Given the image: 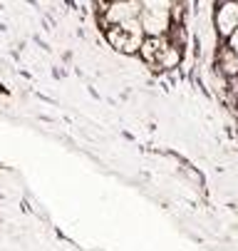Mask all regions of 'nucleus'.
<instances>
[{
	"instance_id": "20e7f679",
	"label": "nucleus",
	"mask_w": 238,
	"mask_h": 251,
	"mask_svg": "<svg viewBox=\"0 0 238 251\" xmlns=\"http://www.w3.org/2000/svg\"><path fill=\"white\" fill-rule=\"evenodd\" d=\"M139 25L144 30V35L154 38V35H166L172 27V18L164 10H142L139 13Z\"/></svg>"
},
{
	"instance_id": "f257e3e1",
	"label": "nucleus",
	"mask_w": 238,
	"mask_h": 251,
	"mask_svg": "<svg viewBox=\"0 0 238 251\" xmlns=\"http://www.w3.org/2000/svg\"><path fill=\"white\" fill-rule=\"evenodd\" d=\"M105 38L109 43V48L119 55H137L142 43H144V30L139 25V18L134 20H124L117 25H109L105 30Z\"/></svg>"
},
{
	"instance_id": "9b49d317",
	"label": "nucleus",
	"mask_w": 238,
	"mask_h": 251,
	"mask_svg": "<svg viewBox=\"0 0 238 251\" xmlns=\"http://www.w3.org/2000/svg\"><path fill=\"white\" fill-rule=\"evenodd\" d=\"M236 55H238V48H236Z\"/></svg>"
},
{
	"instance_id": "0eeeda50",
	"label": "nucleus",
	"mask_w": 238,
	"mask_h": 251,
	"mask_svg": "<svg viewBox=\"0 0 238 251\" xmlns=\"http://www.w3.org/2000/svg\"><path fill=\"white\" fill-rule=\"evenodd\" d=\"M181 60H184L181 48H179V45H174V43H169V45L161 50V55L156 57L154 70H159V73H169V70H176V67L181 65Z\"/></svg>"
},
{
	"instance_id": "1a4fd4ad",
	"label": "nucleus",
	"mask_w": 238,
	"mask_h": 251,
	"mask_svg": "<svg viewBox=\"0 0 238 251\" xmlns=\"http://www.w3.org/2000/svg\"><path fill=\"white\" fill-rule=\"evenodd\" d=\"M109 3H112V0H92V5H94L97 13H105L109 8Z\"/></svg>"
},
{
	"instance_id": "39448f33",
	"label": "nucleus",
	"mask_w": 238,
	"mask_h": 251,
	"mask_svg": "<svg viewBox=\"0 0 238 251\" xmlns=\"http://www.w3.org/2000/svg\"><path fill=\"white\" fill-rule=\"evenodd\" d=\"M214 70H216L218 75H223V77H238V55H236V50L228 48V45H221L216 50V65H214Z\"/></svg>"
},
{
	"instance_id": "6e6552de",
	"label": "nucleus",
	"mask_w": 238,
	"mask_h": 251,
	"mask_svg": "<svg viewBox=\"0 0 238 251\" xmlns=\"http://www.w3.org/2000/svg\"><path fill=\"white\" fill-rule=\"evenodd\" d=\"M139 3H142V10H164V13H169L174 0H139Z\"/></svg>"
},
{
	"instance_id": "7ed1b4c3",
	"label": "nucleus",
	"mask_w": 238,
	"mask_h": 251,
	"mask_svg": "<svg viewBox=\"0 0 238 251\" xmlns=\"http://www.w3.org/2000/svg\"><path fill=\"white\" fill-rule=\"evenodd\" d=\"M214 27L218 32V38H228V35L238 27V0H223L216 8L214 15Z\"/></svg>"
},
{
	"instance_id": "423d86ee",
	"label": "nucleus",
	"mask_w": 238,
	"mask_h": 251,
	"mask_svg": "<svg viewBox=\"0 0 238 251\" xmlns=\"http://www.w3.org/2000/svg\"><path fill=\"white\" fill-rule=\"evenodd\" d=\"M166 45H169V38H166V35H154V38L144 35V43H142V48H139V57H142L149 67H154L156 57L161 55V50H164Z\"/></svg>"
},
{
	"instance_id": "f03ea898",
	"label": "nucleus",
	"mask_w": 238,
	"mask_h": 251,
	"mask_svg": "<svg viewBox=\"0 0 238 251\" xmlns=\"http://www.w3.org/2000/svg\"><path fill=\"white\" fill-rule=\"evenodd\" d=\"M142 13V3L139 0H112L109 8L105 13H97L107 25H117V23H124V20H134L139 18Z\"/></svg>"
},
{
	"instance_id": "9d476101",
	"label": "nucleus",
	"mask_w": 238,
	"mask_h": 251,
	"mask_svg": "<svg viewBox=\"0 0 238 251\" xmlns=\"http://www.w3.org/2000/svg\"><path fill=\"white\" fill-rule=\"evenodd\" d=\"M226 45H228V48H233V50L238 48V27H236V30L228 35V38H226Z\"/></svg>"
}]
</instances>
